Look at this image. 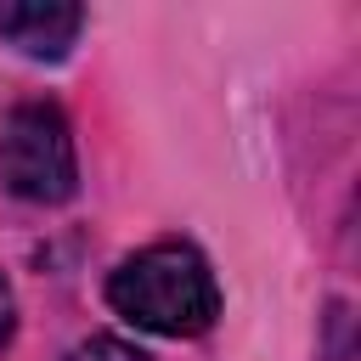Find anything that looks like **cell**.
<instances>
[{
  "label": "cell",
  "mask_w": 361,
  "mask_h": 361,
  "mask_svg": "<svg viewBox=\"0 0 361 361\" xmlns=\"http://www.w3.org/2000/svg\"><path fill=\"white\" fill-rule=\"evenodd\" d=\"M107 305L141 333L197 338L220 316V282H214V265L203 259V248L164 237V243H147L113 265Z\"/></svg>",
  "instance_id": "1"
},
{
  "label": "cell",
  "mask_w": 361,
  "mask_h": 361,
  "mask_svg": "<svg viewBox=\"0 0 361 361\" xmlns=\"http://www.w3.org/2000/svg\"><path fill=\"white\" fill-rule=\"evenodd\" d=\"M0 186L45 209L79 192V152L56 102H17L0 118Z\"/></svg>",
  "instance_id": "2"
},
{
  "label": "cell",
  "mask_w": 361,
  "mask_h": 361,
  "mask_svg": "<svg viewBox=\"0 0 361 361\" xmlns=\"http://www.w3.org/2000/svg\"><path fill=\"white\" fill-rule=\"evenodd\" d=\"M79 28H85V11L79 6H39V0H28V6H0V39L11 45V51H23V56H34V62H56V56H68V45L79 39Z\"/></svg>",
  "instance_id": "3"
},
{
  "label": "cell",
  "mask_w": 361,
  "mask_h": 361,
  "mask_svg": "<svg viewBox=\"0 0 361 361\" xmlns=\"http://www.w3.org/2000/svg\"><path fill=\"white\" fill-rule=\"evenodd\" d=\"M62 361H152L141 344H130V338H113V333H90V338H79Z\"/></svg>",
  "instance_id": "4"
},
{
  "label": "cell",
  "mask_w": 361,
  "mask_h": 361,
  "mask_svg": "<svg viewBox=\"0 0 361 361\" xmlns=\"http://www.w3.org/2000/svg\"><path fill=\"white\" fill-rule=\"evenodd\" d=\"M11 333H17V293H11V282L0 276V350L11 344Z\"/></svg>",
  "instance_id": "5"
}]
</instances>
